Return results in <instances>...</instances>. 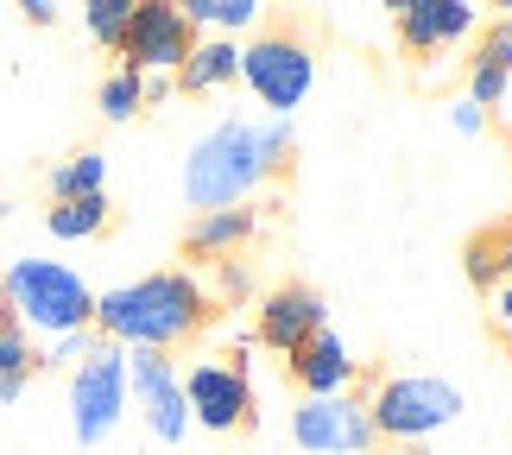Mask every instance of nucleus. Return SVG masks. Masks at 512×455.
<instances>
[{
	"mask_svg": "<svg viewBox=\"0 0 512 455\" xmlns=\"http://www.w3.org/2000/svg\"><path fill=\"white\" fill-rule=\"evenodd\" d=\"M291 146H298V127L279 114H222L184 158V203L196 215L247 209L285 171Z\"/></svg>",
	"mask_w": 512,
	"mask_h": 455,
	"instance_id": "nucleus-1",
	"label": "nucleus"
},
{
	"mask_svg": "<svg viewBox=\"0 0 512 455\" xmlns=\"http://www.w3.org/2000/svg\"><path fill=\"white\" fill-rule=\"evenodd\" d=\"M203 323H209V298H203V272L190 266H165L114 291H95V335L127 354H171Z\"/></svg>",
	"mask_w": 512,
	"mask_h": 455,
	"instance_id": "nucleus-2",
	"label": "nucleus"
},
{
	"mask_svg": "<svg viewBox=\"0 0 512 455\" xmlns=\"http://www.w3.org/2000/svg\"><path fill=\"white\" fill-rule=\"evenodd\" d=\"M0 323H13L26 342L32 335L51 342L64 329H95V291L76 266L19 253V260L0 266Z\"/></svg>",
	"mask_w": 512,
	"mask_h": 455,
	"instance_id": "nucleus-3",
	"label": "nucleus"
},
{
	"mask_svg": "<svg viewBox=\"0 0 512 455\" xmlns=\"http://www.w3.org/2000/svg\"><path fill=\"white\" fill-rule=\"evenodd\" d=\"M462 386L443 380V373H392V380L373 386L367 399V418H373V437L386 449H418L430 437H443L449 424H462Z\"/></svg>",
	"mask_w": 512,
	"mask_h": 455,
	"instance_id": "nucleus-4",
	"label": "nucleus"
},
{
	"mask_svg": "<svg viewBox=\"0 0 512 455\" xmlns=\"http://www.w3.org/2000/svg\"><path fill=\"white\" fill-rule=\"evenodd\" d=\"M241 83L253 89V102L266 114L291 121V108H304V95L317 89V51H310L304 32L266 26L241 45Z\"/></svg>",
	"mask_w": 512,
	"mask_h": 455,
	"instance_id": "nucleus-5",
	"label": "nucleus"
},
{
	"mask_svg": "<svg viewBox=\"0 0 512 455\" xmlns=\"http://www.w3.org/2000/svg\"><path fill=\"white\" fill-rule=\"evenodd\" d=\"M127 424V348L102 342L83 367H70V430L83 449H102Z\"/></svg>",
	"mask_w": 512,
	"mask_h": 455,
	"instance_id": "nucleus-6",
	"label": "nucleus"
},
{
	"mask_svg": "<svg viewBox=\"0 0 512 455\" xmlns=\"http://www.w3.org/2000/svg\"><path fill=\"white\" fill-rule=\"evenodd\" d=\"M184 380V405H190V424L215 430V437H234L241 424H253V380H247V361L241 354H196L190 367H177Z\"/></svg>",
	"mask_w": 512,
	"mask_h": 455,
	"instance_id": "nucleus-7",
	"label": "nucleus"
},
{
	"mask_svg": "<svg viewBox=\"0 0 512 455\" xmlns=\"http://www.w3.org/2000/svg\"><path fill=\"white\" fill-rule=\"evenodd\" d=\"M196 45L190 19L177 13V0H133V19H127V38H121V64L140 70V76H177L184 57Z\"/></svg>",
	"mask_w": 512,
	"mask_h": 455,
	"instance_id": "nucleus-8",
	"label": "nucleus"
},
{
	"mask_svg": "<svg viewBox=\"0 0 512 455\" xmlns=\"http://www.w3.org/2000/svg\"><path fill=\"white\" fill-rule=\"evenodd\" d=\"M291 437H298L304 455H373L380 449L367 399H354V392H342V399H298Z\"/></svg>",
	"mask_w": 512,
	"mask_h": 455,
	"instance_id": "nucleus-9",
	"label": "nucleus"
},
{
	"mask_svg": "<svg viewBox=\"0 0 512 455\" xmlns=\"http://www.w3.org/2000/svg\"><path fill=\"white\" fill-rule=\"evenodd\" d=\"M127 405H140V418L159 443L190 437V405H184V380H177L171 354H127Z\"/></svg>",
	"mask_w": 512,
	"mask_h": 455,
	"instance_id": "nucleus-10",
	"label": "nucleus"
},
{
	"mask_svg": "<svg viewBox=\"0 0 512 455\" xmlns=\"http://www.w3.org/2000/svg\"><path fill=\"white\" fill-rule=\"evenodd\" d=\"M392 32H399V45L411 57H449L481 32V7L475 0H399Z\"/></svg>",
	"mask_w": 512,
	"mask_h": 455,
	"instance_id": "nucleus-11",
	"label": "nucleus"
},
{
	"mask_svg": "<svg viewBox=\"0 0 512 455\" xmlns=\"http://www.w3.org/2000/svg\"><path fill=\"white\" fill-rule=\"evenodd\" d=\"M317 329H329V298H323L317 285L285 279V285H272L266 298H260V323H253V342L272 348V354H298Z\"/></svg>",
	"mask_w": 512,
	"mask_h": 455,
	"instance_id": "nucleus-12",
	"label": "nucleus"
},
{
	"mask_svg": "<svg viewBox=\"0 0 512 455\" xmlns=\"http://www.w3.org/2000/svg\"><path fill=\"white\" fill-rule=\"evenodd\" d=\"M285 361H291V380H298L304 399H342V392H354V380H361V361H354L348 335L336 323L317 329L298 354H285Z\"/></svg>",
	"mask_w": 512,
	"mask_h": 455,
	"instance_id": "nucleus-13",
	"label": "nucleus"
},
{
	"mask_svg": "<svg viewBox=\"0 0 512 455\" xmlns=\"http://www.w3.org/2000/svg\"><path fill=\"white\" fill-rule=\"evenodd\" d=\"M253 234H260V209H209V215H190V228H184V253L190 260H234Z\"/></svg>",
	"mask_w": 512,
	"mask_h": 455,
	"instance_id": "nucleus-14",
	"label": "nucleus"
},
{
	"mask_svg": "<svg viewBox=\"0 0 512 455\" xmlns=\"http://www.w3.org/2000/svg\"><path fill=\"white\" fill-rule=\"evenodd\" d=\"M177 13L190 19L196 38H253L266 32V0H177Z\"/></svg>",
	"mask_w": 512,
	"mask_h": 455,
	"instance_id": "nucleus-15",
	"label": "nucleus"
},
{
	"mask_svg": "<svg viewBox=\"0 0 512 455\" xmlns=\"http://www.w3.org/2000/svg\"><path fill=\"white\" fill-rule=\"evenodd\" d=\"M241 83V45L234 38H196L184 70H177V89L184 95H222Z\"/></svg>",
	"mask_w": 512,
	"mask_h": 455,
	"instance_id": "nucleus-16",
	"label": "nucleus"
},
{
	"mask_svg": "<svg viewBox=\"0 0 512 455\" xmlns=\"http://www.w3.org/2000/svg\"><path fill=\"white\" fill-rule=\"evenodd\" d=\"M45 190H51V203H83V196H108V152H102V146L70 152L64 165H51Z\"/></svg>",
	"mask_w": 512,
	"mask_h": 455,
	"instance_id": "nucleus-17",
	"label": "nucleus"
},
{
	"mask_svg": "<svg viewBox=\"0 0 512 455\" xmlns=\"http://www.w3.org/2000/svg\"><path fill=\"white\" fill-rule=\"evenodd\" d=\"M108 196H83V203H51L45 209V228L51 241H95V234L108 228Z\"/></svg>",
	"mask_w": 512,
	"mask_h": 455,
	"instance_id": "nucleus-18",
	"label": "nucleus"
},
{
	"mask_svg": "<svg viewBox=\"0 0 512 455\" xmlns=\"http://www.w3.org/2000/svg\"><path fill=\"white\" fill-rule=\"evenodd\" d=\"M95 108H102V121L127 127L133 114L146 108V76H140V70H127V64H114V70L102 76V89H95Z\"/></svg>",
	"mask_w": 512,
	"mask_h": 455,
	"instance_id": "nucleus-19",
	"label": "nucleus"
},
{
	"mask_svg": "<svg viewBox=\"0 0 512 455\" xmlns=\"http://www.w3.org/2000/svg\"><path fill=\"white\" fill-rule=\"evenodd\" d=\"M38 373V354H32V342L19 335L13 323H0V405H13L19 392H26V380Z\"/></svg>",
	"mask_w": 512,
	"mask_h": 455,
	"instance_id": "nucleus-20",
	"label": "nucleus"
},
{
	"mask_svg": "<svg viewBox=\"0 0 512 455\" xmlns=\"http://www.w3.org/2000/svg\"><path fill=\"white\" fill-rule=\"evenodd\" d=\"M127 19H133V0H89V7H83V32L95 38V45L121 51V38H127Z\"/></svg>",
	"mask_w": 512,
	"mask_h": 455,
	"instance_id": "nucleus-21",
	"label": "nucleus"
},
{
	"mask_svg": "<svg viewBox=\"0 0 512 455\" xmlns=\"http://www.w3.org/2000/svg\"><path fill=\"white\" fill-rule=\"evenodd\" d=\"M95 348H102V335H95V329H64V335H51V342H32L38 367H83Z\"/></svg>",
	"mask_w": 512,
	"mask_h": 455,
	"instance_id": "nucleus-22",
	"label": "nucleus"
},
{
	"mask_svg": "<svg viewBox=\"0 0 512 455\" xmlns=\"http://www.w3.org/2000/svg\"><path fill=\"white\" fill-rule=\"evenodd\" d=\"M475 64H481V70H500V76H512V13L487 19V26L475 32Z\"/></svg>",
	"mask_w": 512,
	"mask_h": 455,
	"instance_id": "nucleus-23",
	"label": "nucleus"
},
{
	"mask_svg": "<svg viewBox=\"0 0 512 455\" xmlns=\"http://www.w3.org/2000/svg\"><path fill=\"white\" fill-rule=\"evenodd\" d=\"M247 291H253V272H247L241 260H215V266H209V279H203L209 310H215V304H241Z\"/></svg>",
	"mask_w": 512,
	"mask_h": 455,
	"instance_id": "nucleus-24",
	"label": "nucleus"
},
{
	"mask_svg": "<svg viewBox=\"0 0 512 455\" xmlns=\"http://www.w3.org/2000/svg\"><path fill=\"white\" fill-rule=\"evenodd\" d=\"M462 272H468V285H481V291L500 285V272H494V234H475V241L462 247Z\"/></svg>",
	"mask_w": 512,
	"mask_h": 455,
	"instance_id": "nucleus-25",
	"label": "nucleus"
},
{
	"mask_svg": "<svg viewBox=\"0 0 512 455\" xmlns=\"http://www.w3.org/2000/svg\"><path fill=\"white\" fill-rule=\"evenodd\" d=\"M506 89H512V76H500V70H481V64H468V102H475L481 114H487V108H500V102H506Z\"/></svg>",
	"mask_w": 512,
	"mask_h": 455,
	"instance_id": "nucleus-26",
	"label": "nucleus"
},
{
	"mask_svg": "<svg viewBox=\"0 0 512 455\" xmlns=\"http://www.w3.org/2000/svg\"><path fill=\"white\" fill-rule=\"evenodd\" d=\"M449 127H456L462 140H481V133H487V114L468 102V95H456V102H449Z\"/></svg>",
	"mask_w": 512,
	"mask_h": 455,
	"instance_id": "nucleus-27",
	"label": "nucleus"
},
{
	"mask_svg": "<svg viewBox=\"0 0 512 455\" xmlns=\"http://www.w3.org/2000/svg\"><path fill=\"white\" fill-rule=\"evenodd\" d=\"M487 310H494V323L512 335V279H500L494 291H487Z\"/></svg>",
	"mask_w": 512,
	"mask_h": 455,
	"instance_id": "nucleus-28",
	"label": "nucleus"
},
{
	"mask_svg": "<svg viewBox=\"0 0 512 455\" xmlns=\"http://www.w3.org/2000/svg\"><path fill=\"white\" fill-rule=\"evenodd\" d=\"M494 272H500V279H512V222L494 234Z\"/></svg>",
	"mask_w": 512,
	"mask_h": 455,
	"instance_id": "nucleus-29",
	"label": "nucleus"
},
{
	"mask_svg": "<svg viewBox=\"0 0 512 455\" xmlns=\"http://www.w3.org/2000/svg\"><path fill=\"white\" fill-rule=\"evenodd\" d=\"M26 26H57V0H26Z\"/></svg>",
	"mask_w": 512,
	"mask_h": 455,
	"instance_id": "nucleus-30",
	"label": "nucleus"
},
{
	"mask_svg": "<svg viewBox=\"0 0 512 455\" xmlns=\"http://www.w3.org/2000/svg\"><path fill=\"white\" fill-rule=\"evenodd\" d=\"M171 95H177V76H146V108L152 102H171Z\"/></svg>",
	"mask_w": 512,
	"mask_h": 455,
	"instance_id": "nucleus-31",
	"label": "nucleus"
},
{
	"mask_svg": "<svg viewBox=\"0 0 512 455\" xmlns=\"http://www.w3.org/2000/svg\"><path fill=\"white\" fill-rule=\"evenodd\" d=\"M373 455H411V449H386V443H380V449H373Z\"/></svg>",
	"mask_w": 512,
	"mask_h": 455,
	"instance_id": "nucleus-32",
	"label": "nucleus"
},
{
	"mask_svg": "<svg viewBox=\"0 0 512 455\" xmlns=\"http://www.w3.org/2000/svg\"><path fill=\"white\" fill-rule=\"evenodd\" d=\"M0 222H7V203H0Z\"/></svg>",
	"mask_w": 512,
	"mask_h": 455,
	"instance_id": "nucleus-33",
	"label": "nucleus"
}]
</instances>
